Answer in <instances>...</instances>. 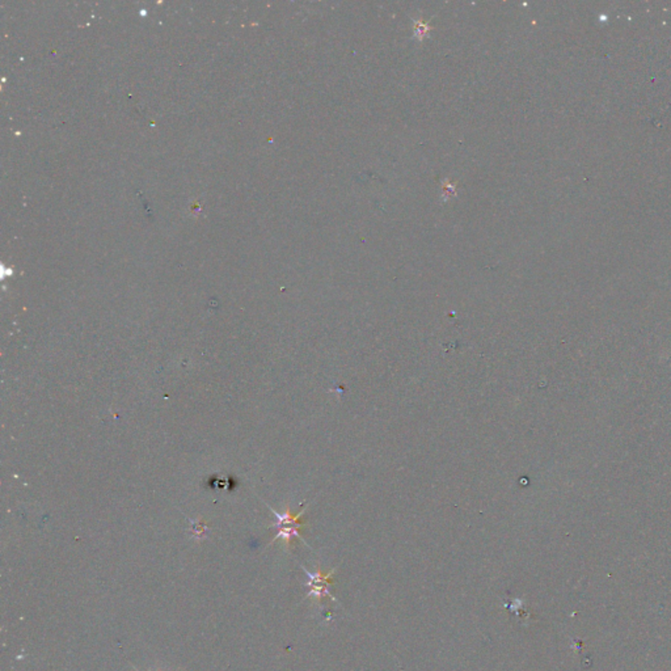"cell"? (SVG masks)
Masks as SVG:
<instances>
[{
	"mask_svg": "<svg viewBox=\"0 0 671 671\" xmlns=\"http://www.w3.org/2000/svg\"><path fill=\"white\" fill-rule=\"evenodd\" d=\"M269 509L276 517V522L271 524V527L277 529V534L271 539V544H273L274 541H280L285 544V547L287 550L290 548L294 539H299L304 544H307L301 535V529H304L307 526L306 522L301 521V517L306 513V509H303L297 514H292L289 506H286V509L282 513L274 510L271 506H269Z\"/></svg>",
	"mask_w": 671,
	"mask_h": 671,
	"instance_id": "1",
	"label": "cell"
},
{
	"mask_svg": "<svg viewBox=\"0 0 671 671\" xmlns=\"http://www.w3.org/2000/svg\"><path fill=\"white\" fill-rule=\"evenodd\" d=\"M303 571H306V574L309 577V583H307L310 586V591L307 594L309 597H311L312 599H321L324 597H328L333 601H336V598L332 595L331 591L328 589V586L332 583V576H333L336 569L330 571L328 574H323L320 571L310 573L304 568H303Z\"/></svg>",
	"mask_w": 671,
	"mask_h": 671,
	"instance_id": "2",
	"label": "cell"
},
{
	"mask_svg": "<svg viewBox=\"0 0 671 671\" xmlns=\"http://www.w3.org/2000/svg\"><path fill=\"white\" fill-rule=\"evenodd\" d=\"M428 33H429L428 24L420 22V21H416V22H414V36H416L417 39L422 40Z\"/></svg>",
	"mask_w": 671,
	"mask_h": 671,
	"instance_id": "3",
	"label": "cell"
},
{
	"mask_svg": "<svg viewBox=\"0 0 671 671\" xmlns=\"http://www.w3.org/2000/svg\"><path fill=\"white\" fill-rule=\"evenodd\" d=\"M443 194H445V198H449L450 196H455V194H456V189H455L454 185L446 184L445 188H443Z\"/></svg>",
	"mask_w": 671,
	"mask_h": 671,
	"instance_id": "4",
	"label": "cell"
},
{
	"mask_svg": "<svg viewBox=\"0 0 671 671\" xmlns=\"http://www.w3.org/2000/svg\"><path fill=\"white\" fill-rule=\"evenodd\" d=\"M134 669H135V671H140L138 670V669H137V667H134ZM158 671H161V670H158Z\"/></svg>",
	"mask_w": 671,
	"mask_h": 671,
	"instance_id": "5",
	"label": "cell"
}]
</instances>
